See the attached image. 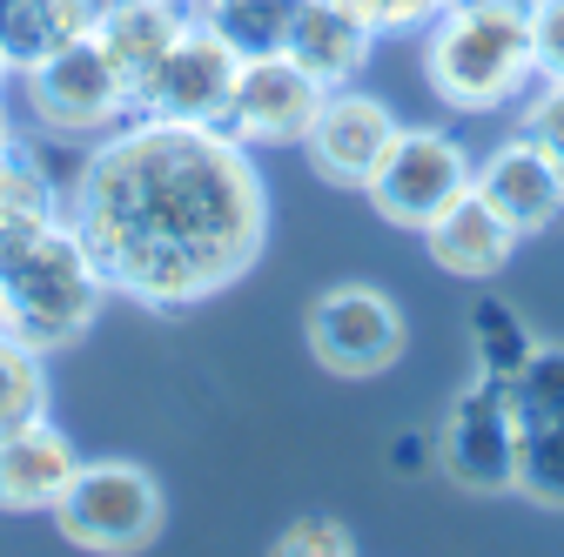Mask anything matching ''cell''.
Returning a JSON list of instances; mask_svg holds the SVG:
<instances>
[{
    "instance_id": "1",
    "label": "cell",
    "mask_w": 564,
    "mask_h": 557,
    "mask_svg": "<svg viewBox=\"0 0 564 557\" xmlns=\"http://www.w3.org/2000/svg\"><path fill=\"white\" fill-rule=\"evenodd\" d=\"M67 222L115 296L175 316L256 269L269 242V188L223 121L128 114L67 182Z\"/></svg>"
},
{
    "instance_id": "2",
    "label": "cell",
    "mask_w": 564,
    "mask_h": 557,
    "mask_svg": "<svg viewBox=\"0 0 564 557\" xmlns=\"http://www.w3.org/2000/svg\"><path fill=\"white\" fill-rule=\"evenodd\" d=\"M108 296H115L108 275L88 255L82 229L67 222V208L0 216V316H8V336L54 357L101 316Z\"/></svg>"
},
{
    "instance_id": "3",
    "label": "cell",
    "mask_w": 564,
    "mask_h": 557,
    "mask_svg": "<svg viewBox=\"0 0 564 557\" xmlns=\"http://www.w3.org/2000/svg\"><path fill=\"white\" fill-rule=\"evenodd\" d=\"M423 81L457 114L505 108L538 81L531 14L511 8H444L423 28Z\"/></svg>"
},
{
    "instance_id": "4",
    "label": "cell",
    "mask_w": 564,
    "mask_h": 557,
    "mask_svg": "<svg viewBox=\"0 0 564 557\" xmlns=\"http://www.w3.org/2000/svg\"><path fill=\"white\" fill-rule=\"evenodd\" d=\"M47 517L61 524L67 544L101 550V557H128V550H149L162 537L169 504H162L155 470H141L128 457H95L67 477V491Z\"/></svg>"
},
{
    "instance_id": "5",
    "label": "cell",
    "mask_w": 564,
    "mask_h": 557,
    "mask_svg": "<svg viewBox=\"0 0 564 557\" xmlns=\"http://www.w3.org/2000/svg\"><path fill=\"white\" fill-rule=\"evenodd\" d=\"M21 88H28L34 128L61 134V142H101L108 128H121L134 114V95L121 81V67L108 61V47L95 34L67 41L61 54H47L41 67H28Z\"/></svg>"
},
{
    "instance_id": "6",
    "label": "cell",
    "mask_w": 564,
    "mask_h": 557,
    "mask_svg": "<svg viewBox=\"0 0 564 557\" xmlns=\"http://www.w3.org/2000/svg\"><path fill=\"white\" fill-rule=\"evenodd\" d=\"M470 182H477V162L451 128H397V142H390V155H383V168L370 175L364 195L390 229L423 236Z\"/></svg>"
},
{
    "instance_id": "7",
    "label": "cell",
    "mask_w": 564,
    "mask_h": 557,
    "mask_svg": "<svg viewBox=\"0 0 564 557\" xmlns=\"http://www.w3.org/2000/svg\"><path fill=\"white\" fill-rule=\"evenodd\" d=\"M431 444H437V470L457 491H477V498L518 491V416H511L505 383L477 376L470 390H457Z\"/></svg>"
},
{
    "instance_id": "8",
    "label": "cell",
    "mask_w": 564,
    "mask_h": 557,
    "mask_svg": "<svg viewBox=\"0 0 564 557\" xmlns=\"http://www.w3.org/2000/svg\"><path fill=\"white\" fill-rule=\"evenodd\" d=\"M310 357L329 376H383L403 357V309L377 290V283H336L310 303Z\"/></svg>"
},
{
    "instance_id": "9",
    "label": "cell",
    "mask_w": 564,
    "mask_h": 557,
    "mask_svg": "<svg viewBox=\"0 0 564 557\" xmlns=\"http://www.w3.org/2000/svg\"><path fill=\"white\" fill-rule=\"evenodd\" d=\"M236 75H242V54L188 14V28L169 41V54L155 61L149 88H141L134 114H162V121H223L229 114V95H236Z\"/></svg>"
},
{
    "instance_id": "10",
    "label": "cell",
    "mask_w": 564,
    "mask_h": 557,
    "mask_svg": "<svg viewBox=\"0 0 564 557\" xmlns=\"http://www.w3.org/2000/svg\"><path fill=\"white\" fill-rule=\"evenodd\" d=\"M323 95L329 88L316 75H303L290 54H256V61H242V75H236L223 128L236 134L242 149H303Z\"/></svg>"
},
{
    "instance_id": "11",
    "label": "cell",
    "mask_w": 564,
    "mask_h": 557,
    "mask_svg": "<svg viewBox=\"0 0 564 557\" xmlns=\"http://www.w3.org/2000/svg\"><path fill=\"white\" fill-rule=\"evenodd\" d=\"M397 128L403 121L390 114V101H377V95H364L357 81H349V88L323 95V108H316V121L303 134V155L336 188H370V175L383 168V155L397 142Z\"/></svg>"
},
{
    "instance_id": "12",
    "label": "cell",
    "mask_w": 564,
    "mask_h": 557,
    "mask_svg": "<svg viewBox=\"0 0 564 557\" xmlns=\"http://www.w3.org/2000/svg\"><path fill=\"white\" fill-rule=\"evenodd\" d=\"M477 195L498 208V216L518 236H544L564 216V168L531 142V134H511L477 162Z\"/></svg>"
},
{
    "instance_id": "13",
    "label": "cell",
    "mask_w": 564,
    "mask_h": 557,
    "mask_svg": "<svg viewBox=\"0 0 564 557\" xmlns=\"http://www.w3.org/2000/svg\"><path fill=\"white\" fill-rule=\"evenodd\" d=\"M75 470H82V450L67 444V430L54 424V416L14 424L8 437H0V511H14V517L54 511Z\"/></svg>"
},
{
    "instance_id": "14",
    "label": "cell",
    "mask_w": 564,
    "mask_h": 557,
    "mask_svg": "<svg viewBox=\"0 0 564 557\" xmlns=\"http://www.w3.org/2000/svg\"><path fill=\"white\" fill-rule=\"evenodd\" d=\"M518 242H524V236L477 195V182L444 208L431 229H423V249H431V262H437L444 275H457V283H490V275H505L511 255H518Z\"/></svg>"
},
{
    "instance_id": "15",
    "label": "cell",
    "mask_w": 564,
    "mask_h": 557,
    "mask_svg": "<svg viewBox=\"0 0 564 557\" xmlns=\"http://www.w3.org/2000/svg\"><path fill=\"white\" fill-rule=\"evenodd\" d=\"M370 47H377V28L349 8V0H303L296 8V28L282 41L303 75H316L323 88H349L370 67Z\"/></svg>"
},
{
    "instance_id": "16",
    "label": "cell",
    "mask_w": 564,
    "mask_h": 557,
    "mask_svg": "<svg viewBox=\"0 0 564 557\" xmlns=\"http://www.w3.org/2000/svg\"><path fill=\"white\" fill-rule=\"evenodd\" d=\"M188 28V14L182 8H162V0H95V41L108 47V61L121 67V81H128V95L141 101V88H149V75H155V61L169 54V41Z\"/></svg>"
},
{
    "instance_id": "17",
    "label": "cell",
    "mask_w": 564,
    "mask_h": 557,
    "mask_svg": "<svg viewBox=\"0 0 564 557\" xmlns=\"http://www.w3.org/2000/svg\"><path fill=\"white\" fill-rule=\"evenodd\" d=\"M88 28H95V0H0V54L14 61V75L41 67Z\"/></svg>"
},
{
    "instance_id": "18",
    "label": "cell",
    "mask_w": 564,
    "mask_h": 557,
    "mask_svg": "<svg viewBox=\"0 0 564 557\" xmlns=\"http://www.w3.org/2000/svg\"><path fill=\"white\" fill-rule=\"evenodd\" d=\"M470 357H477V376H490V383H511L538 357V336L518 316V303H505V296L470 303Z\"/></svg>"
},
{
    "instance_id": "19",
    "label": "cell",
    "mask_w": 564,
    "mask_h": 557,
    "mask_svg": "<svg viewBox=\"0 0 564 557\" xmlns=\"http://www.w3.org/2000/svg\"><path fill=\"white\" fill-rule=\"evenodd\" d=\"M296 8L303 0H195V21H208L242 61H256V54H282Z\"/></svg>"
},
{
    "instance_id": "20",
    "label": "cell",
    "mask_w": 564,
    "mask_h": 557,
    "mask_svg": "<svg viewBox=\"0 0 564 557\" xmlns=\"http://www.w3.org/2000/svg\"><path fill=\"white\" fill-rule=\"evenodd\" d=\"M34 416H47V357L0 329V437Z\"/></svg>"
},
{
    "instance_id": "21",
    "label": "cell",
    "mask_w": 564,
    "mask_h": 557,
    "mask_svg": "<svg viewBox=\"0 0 564 557\" xmlns=\"http://www.w3.org/2000/svg\"><path fill=\"white\" fill-rule=\"evenodd\" d=\"M511 396V416H518V430H538V424H564V350H544L538 342V357L505 383Z\"/></svg>"
},
{
    "instance_id": "22",
    "label": "cell",
    "mask_w": 564,
    "mask_h": 557,
    "mask_svg": "<svg viewBox=\"0 0 564 557\" xmlns=\"http://www.w3.org/2000/svg\"><path fill=\"white\" fill-rule=\"evenodd\" d=\"M518 498L564 511V424L518 430Z\"/></svg>"
},
{
    "instance_id": "23",
    "label": "cell",
    "mask_w": 564,
    "mask_h": 557,
    "mask_svg": "<svg viewBox=\"0 0 564 557\" xmlns=\"http://www.w3.org/2000/svg\"><path fill=\"white\" fill-rule=\"evenodd\" d=\"M269 550H275V557H349V550H357V537H349L343 517L310 511V517H296V524H282V537H275Z\"/></svg>"
},
{
    "instance_id": "24",
    "label": "cell",
    "mask_w": 564,
    "mask_h": 557,
    "mask_svg": "<svg viewBox=\"0 0 564 557\" xmlns=\"http://www.w3.org/2000/svg\"><path fill=\"white\" fill-rule=\"evenodd\" d=\"M524 134L564 168V81H531L524 88Z\"/></svg>"
},
{
    "instance_id": "25",
    "label": "cell",
    "mask_w": 564,
    "mask_h": 557,
    "mask_svg": "<svg viewBox=\"0 0 564 557\" xmlns=\"http://www.w3.org/2000/svg\"><path fill=\"white\" fill-rule=\"evenodd\" d=\"M349 8H357L377 28V41H383V34H423L451 0H349Z\"/></svg>"
},
{
    "instance_id": "26",
    "label": "cell",
    "mask_w": 564,
    "mask_h": 557,
    "mask_svg": "<svg viewBox=\"0 0 564 557\" xmlns=\"http://www.w3.org/2000/svg\"><path fill=\"white\" fill-rule=\"evenodd\" d=\"M531 61H538V81H564V0L531 8Z\"/></svg>"
},
{
    "instance_id": "27",
    "label": "cell",
    "mask_w": 564,
    "mask_h": 557,
    "mask_svg": "<svg viewBox=\"0 0 564 557\" xmlns=\"http://www.w3.org/2000/svg\"><path fill=\"white\" fill-rule=\"evenodd\" d=\"M423 463H437V444L423 437V430H403V437L390 444V470H403V477H410V470H423Z\"/></svg>"
},
{
    "instance_id": "28",
    "label": "cell",
    "mask_w": 564,
    "mask_h": 557,
    "mask_svg": "<svg viewBox=\"0 0 564 557\" xmlns=\"http://www.w3.org/2000/svg\"><path fill=\"white\" fill-rule=\"evenodd\" d=\"M451 8H511V14H531L538 0H451Z\"/></svg>"
},
{
    "instance_id": "29",
    "label": "cell",
    "mask_w": 564,
    "mask_h": 557,
    "mask_svg": "<svg viewBox=\"0 0 564 557\" xmlns=\"http://www.w3.org/2000/svg\"><path fill=\"white\" fill-rule=\"evenodd\" d=\"M14 81H21V75H14V61L0 54V101H8V88H14Z\"/></svg>"
},
{
    "instance_id": "30",
    "label": "cell",
    "mask_w": 564,
    "mask_h": 557,
    "mask_svg": "<svg viewBox=\"0 0 564 557\" xmlns=\"http://www.w3.org/2000/svg\"><path fill=\"white\" fill-rule=\"evenodd\" d=\"M14 142V121H8V101H0V149Z\"/></svg>"
},
{
    "instance_id": "31",
    "label": "cell",
    "mask_w": 564,
    "mask_h": 557,
    "mask_svg": "<svg viewBox=\"0 0 564 557\" xmlns=\"http://www.w3.org/2000/svg\"><path fill=\"white\" fill-rule=\"evenodd\" d=\"M162 8H182V14H195V0H162Z\"/></svg>"
},
{
    "instance_id": "32",
    "label": "cell",
    "mask_w": 564,
    "mask_h": 557,
    "mask_svg": "<svg viewBox=\"0 0 564 557\" xmlns=\"http://www.w3.org/2000/svg\"><path fill=\"white\" fill-rule=\"evenodd\" d=\"M0 329H8V316H0Z\"/></svg>"
}]
</instances>
